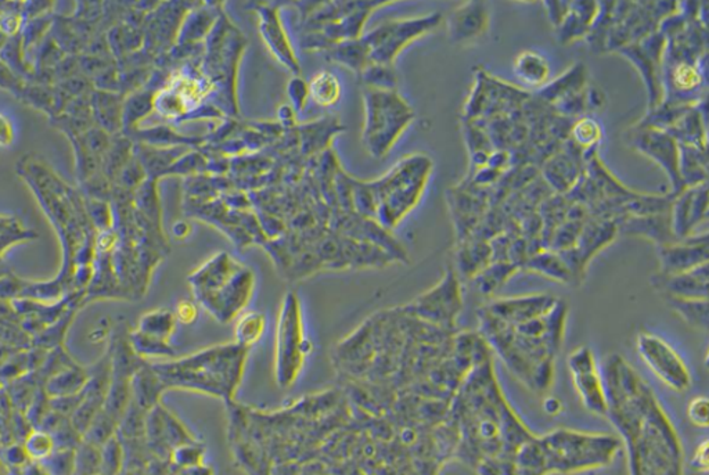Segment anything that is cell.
<instances>
[{
    "mask_svg": "<svg viewBox=\"0 0 709 475\" xmlns=\"http://www.w3.org/2000/svg\"><path fill=\"white\" fill-rule=\"evenodd\" d=\"M602 377L605 417L622 438L630 474H682V442L651 386L620 355L605 360Z\"/></svg>",
    "mask_w": 709,
    "mask_h": 475,
    "instance_id": "cell-1",
    "label": "cell"
},
{
    "mask_svg": "<svg viewBox=\"0 0 709 475\" xmlns=\"http://www.w3.org/2000/svg\"><path fill=\"white\" fill-rule=\"evenodd\" d=\"M460 448L477 464L494 459L514 474L513 457L534 434L519 420L502 393L489 356L473 366L453 405Z\"/></svg>",
    "mask_w": 709,
    "mask_h": 475,
    "instance_id": "cell-2",
    "label": "cell"
},
{
    "mask_svg": "<svg viewBox=\"0 0 709 475\" xmlns=\"http://www.w3.org/2000/svg\"><path fill=\"white\" fill-rule=\"evenodd\" d=\"M249 350L240 344H219L160 362H150L165 390L193 391L232 402L246 370Z\"/></svg>",
    "mask_w": 709,
    "mask_h": 475,
    "instance_id": "cell-3",
    "label": "cell"
},
{
    "mask_svg": "<svg viewBox=\"0 0 709 475\" xmlns=\"http://www.w3.org/2000/svg\"><path fill=\"white\" fill-rule=\"evenodd\" d=\"M197 305L226 325L243 313L254 294L255 275L228 252L212 255L189 275Z\"/></svg>",
    "mask_w": 709,
    "mask_h": 475,
    "instance_id": "cell-4",
    "label": "cell"
},
{
    "mask_svg": "<svg viewBox=\"0 0 709 475\" xmlns=\"http://www.w3.org/2000/svg\"><path fill=\"white\" fill-rule=\"evenodd\" d=\"M478 319L481 337L496 351L514 377L534 393L549 390L554 359L559 353L546 341L519 335L513 326L496 319L484 308L479 310Z\"/></svg>",
    "mask_w": 709,
    "mask_h": 475,
    "instance_id": "cell-5",
    "label": "cell"
},
{
    "mask_svg": "<svg viewBox=\"0 0 709 475\" xmlns=\"http://www.w3.org/2000/svg\"><path fill=\"white\" fill-rule=\"evenodd\" d=\"M426 154H412L393 165L383 178L368 182L376 197V221L387 229L398 226L420 203L433 174Z\"/></svg>",
    "mask_w": 709,
    "mask_h": 475,
    "instance_id": "cell-6",
    "label": "cell"
},
{
    "mask_svg": "<svg viewBox=\"0 0 709 475\" xmlns=\"http://www.w3.org/2000/svg\"><path fill=\"white\" fill-rule=\"evenodd\" d=\"M544 454V474H572L603 469L620 452V439L608 434L584 433L570 428L553 429L537 437Z\"/></svg>",
    "mask_w": 709,
    "mask_h": 475,
    "instance_id": "cell-7",
    "label": "cell"
},
{
    "mask_svg": "<svg viewBox=\"0 0 709 475\" xmlns=\"http://www.w3.org/2000/svg\"><path fill=\"white\" fill-rule=\"evenodd\" d=\"M365 128L362 140L376 158L387 156L415 120V111L398 90L370 89L363 93Z\"/></svg>",
    "mask_w": 709,
    "mask_h": 475,
    "instance_id": "cell-8",
    "label": "cell"
},
{
    "mask_svg": "<svg viewBox=\"0 0 709 475\" xmlns=\"http://www.w3.org/2000/svg\"><path fill=\"white\" fill-rule=\"evenodd\" d=\"M302 323L301 302L297 293L289 292L283 300L276 328L274 377L277 386L289 388L297 381L308 355Z\"/></svg>",
    "mask_w": 709,
    "mask_h": 475,
    "instance_id": "cell-9",
    "label": "cell"
},
{
    "mask_svg": "<svg viewBox=\"0 0 709 475\" xmlns=\"http://www.w3.org/2000/svg\"><path fill=\"white\" fill-rule=\"evenodd\" d=\"M441 13H431L427 16L415 19L391 20L383 22L363 37L370 49V62L380 64H393L396 57L415 40L435 31L443 24Z\"/></svg>",
    "mask_w": 709,
    "mask_h": 475,
    "instance_id": "cell-10",
    "label": "cell"
},
{
    "mask_svg": "<svg viewBox=\"0 0 709 475\" xmlns=\"http://www.w3.org/2000/svg\"><path fill=\"white\" fill-rule=\"evenodd\" d=\"M665 45V38L655 30L642 39L627 43L614 50L639 72L647 92V111L657 107L663 100Z\"/></svg>",
    "mask_w": 709,
    "mask_h": 475,
    "instance_id": "cell-11",
    "label": "cell"
},
{
    "mask_svg": "<svg viewBox=\"0 0 709 475\" xmlns=\"http://www.w3.org/2000/svg\"><path fill=\"white\" fill-rule=\"evenodd\" d=\"M625 139L629 148L657 164L665 172L670 181L671 194L683 191L679 174V143L668 131L635 123L630 126Z\"/></svg>",
    "mask_w": 709,
    "mask_h": 475,
    "instance_id": "cell-12",
    "label": "cell"
},
{
    "mask_svg": "<svg viewBox=\"0 0 709 475\" xmlns=\"http://www.w3.org/2000/svg\"><path fill=\"white\" fill-rule=\"evenodd\" d=\"M412 310L424 322L443 328L455 327L463 310L461 284L455 270L449 267L433 289L413 301Z\"/></svg>",
    "mask_w": 709,
    "mask_h": 475,
    "instance_id": "cell-13",
    "label": "cell"
},
{
    "mask_svg": "<svg viewBox=\"0 0 709 475\" xmlns=\"http://www.w3.org/2000/svg\"><path fill=\"white\" fill-rule=\"evenodd\" d=\"M640 359L661 383L676 393H683L691 386L688 365L670 344L651 333H640L636 338Z\"/></svg>",
    "mask_w": 709,
    "mask_h": 475,
    "instance_id": "cell-14",
    "label": "cell"
},
{
    "mask_svg": "<svg viewBox=\"0 0 709 475\" xmlns=\"http://www.w3.org/2000/svg\"><path fill=\"white\" fill-rule=\"evenodd\" d=\"M620 234L617 222L612 219L593 218L589 216L580 230L579 237L571 249L560 252L567 267L571 270L575 285L585 279L587 267L593 258L610 246Z\"/></svg>",
    "mask_w": 709,
    "mask_h": 475,
    "instance_id": "cell-15",
    "label": "cell"
},
{
    "mask_svg": "<svg viewBox=\"0 0 709 475\" xmlns=\"http://www.w3.org/2000/svg\"><path fill=\"white\" fill-rule=\"evenodd\" d=\"M671 225L676 239L708 232V182L685 187L673 194L671 203Z\"/></svg>",
    "mask_w": 709,
    "mask_h": 475,
    "instance_id": "cell-16",
    "label": "cell"
},
{
    "mask_svg": "<svg viewBox=\"0 0 709 475\" xmlns=\"http://www.w3.org/2000/svg\"><path fill=\"white\" fill-rule=\"evenodd\" d=\"M569 369L575 391L585 408L595 416L605 417L607 398L604 384L592 350L582 345L572 351L569 356Z\"/></svg>",
    "mask_w": 709,
    "mask_h": 475,
    "instance_id": "cell-17",
    "label": "cell"
},
{
    "mask_svg": "<svg viewBox=\"0 0 709 475\" xmlns=\"http://www.w3.org/2000/svg\"><path fill=\"white\" fill-rule=\"evenodd\" d=\"M587 169V153L567 140L542 163V179L553 193L569 194Z\"/></svg>",
    "mask_w": 709,
    "mask_h": 475,
    "instance_id": "cell-18",
    "label": "cell"
},
{
    "mask_svg": "<svg viewBox=\"0 0 709 475\" xmlns=\"http://www.w3.org/2000/svg\"><path fill=\"white\" fill-rule=\"evenodd\" d=\"M491 24L489 0H466L446 19L448 38L456 47H468L485 37Z\"/></svg>",
    "mask_w": 709,
    "mask_h": 475,
    "instance_id": "cell-19",
    "label": "cell"
},
{
    "mask_svg": "<svg viewBox=\"0 0 709 475\" xmlns=\"http://www.w3.org/2000/svg\"><path fill=\"white\" fill-rule=\"evenodd\" d=\"M657 249L660 273L672 275V273L685 272L708 262V232L663 244Z\"/></svg>",
    "mask_w": 709,
    "mask_h": 475,
    "instance_id": "cell-20",
    "label": "cell"
},
{
    "mask_svg": "<svg viewBox=\"0 0 709 475\" xmlns=\"http://www.w3.org/2000/svg\"><path fill=\"white\" fill-rule=\"evenodd\" d=\"M559 298L549 294L517 295L496 298L484 307L496 319L510 326L519 325L544 315Z\"/></svg>",
    "mask_w": 709,
    "mask_h": 475,
    "instance_id": "cell-21",
    "label": "cell"
},
{
    "mask_svg": "<svg viewBox=\"0 0 709 475\" xmlns=\"http://www.w3.org/2000/svg\"><path fill=\"white\" fill-rule=\"evenodd\" d=\"M258 30L265 47L274 55L277 62L289 68L294 74H300V64L287 37L286 30L280 20L279 10L271 4H258Z\"/></svg>",
    "mask_w": 709,
    "mask_h": 475,
    "instance_id": "cell-22",
    "label": "cell"
},
{
    "mask_svg": "<svg viewBox=\"0 0 709 475\" xmlns=\"http://www.w3.org/2000/svg\"><path fill=\"white\" fill-rule=\"evenodd\" d=\"M709 264L700 265L685 272L653 277V285L663 293V298H688V300H708Z\"/></svg>",
    "mask_w": 709,
    "mask_h": 475,
    "instance_id": "cell-23",
    "label": "cell"
},
{
    "mask_svg": "<svg viewBox=\"0 0 709 475\" xmlns=\"http://www.w3.org/2000/svg\"><path fill=\"white\" fill-rule=\"evenodd\" d=\"M618 232L627 236L642 237L655 246L678 242L671 225L670 211L650 215H630L617 222Z\"/></svg>",
    "mask_w": 709,
    "mask_h": 475,
    "instance_id": "cell-24",
    "label": "cell"
},
{
    "mask_svg": "<svg viewBox=\"0 0 709 475\" xmlns=\"http://www.w3.org/2000/svg\"><path fill=\"white\" fill-rule=\"evenodd\" d=\"M587 86H589V70L582 63H575L559 78L549 81L546 85L539 88L537 98L546 106H554L561 102L562 98L582 92Z\"/></svg>",
    "mask_w": 709,
    "mask_h": 475,
    "instance_id": "cell-25",
    "label": "cell"
},
{
    "mask_svg": "<svg viewBox=\"0 0 709 475\" xmlns=\"http://www.w3.org/2000/svg\"><path fill=\"white\" fill-rule=\"evenodd\" d=\"M706 100L691 106L676 123L666 129L679 145L696 146V148H708V138H706Z\"/></svg>",
    "mask_w": 709,
    "mask_h": 475,
    "instance_id": "cell-26",
    "label": "cell"
},
{
    "mask_svg": "<svg viewBox=\"0 0 709 475\" xmlns=\"http://www.w3.org/2000/svg\"><path fill=\"white\" fill-rule=\"evenodd\" d=\"M522 269L546 277L552 282L575 285L571 270L565 264L560 252L554 250L542 249L529 255L522 265Z\"/></svg>",
    "mask_w": 709,
    "mask_h": 475,
    "instance_id": "cell-27",
    "label": "cell"
},
{
    "mask_svg": "<svg viewBox=\"0 0 709 475\" xmlns=\"http://www.w3.org/2000/svg\"><path fill=\"white\" fill-rule=\"evenodd\" d=\"M89 381V370L71 360L57 369L45 380L44 388L49 398L74 395L80 393Z\"/></svg>",
    "mask_w": 709,
    "mask_h": 475,
    "instance_id": "cell-28",
    "label": "cell"
},
{
    "mask_svg": "<svg viewBox=\"0 0 709 475\" xmlns=\"http://www.w3.org/2000/svg\"><path fill=\"white\" fill-rule=\"evenodd\" d=\"M164 391H165V386L161 383L157 373L151 368L150 362L145 360V363L136 370L132 380H131L132 401L136 405L148 411L160 403Z\"/></svg>",
    "mask_w": 709,
    "mask_h": 475,
    "instance_id": "cell-29",
    "label": "cell"
},
{
    "mask_svg": "<svg viewBox=\"0 0 709 475\" xmlns=\"http://www.w3.org/2000/svg\"><path fill=\"white\" fill-rule=\"evenodd\" d=\"M492 261V250L489 240L470 236L459 242L456 251V265L464 277H471Z\"/></svg>",
    "mask_w": 709,
    "mask_h": 475,
    "instance_id": "cell-30",
    "label": "cell"
},
{
    "mask_svg": "<svg viewBox=\"0 0 709 475\" xmlns=\"http://www.w3.org/2000/svg\"><path fill=\"white\" fill-rule=\"evenodd\" d=\"M513 72L519 82L542 88L550 81L552 68L549 60L536 50H524L519 53L513 63Z\"/></svg>",
    "mask_w": 709,
    "mask_h": 475,
    "instance_id": "cell-31",
    "label": "cell"
},
{
    "mask_svg": "<svg viewBox=\"0 0 709 475\" xmlns=\"http://www.w3.org/2000/svg\"><path fill=\"white\" fill-rule=\"evenodd\" d=\"M679 174H680L683 189L708 182L706 148L679 145Z\"/></svg>",
    "mask_w": 709,
    "mask_h": 475,
    "instance_id": "cell-32",
    "label": "cell"
},
{
    "mask_svg": "<svg viewBox=\"0 0 709 475\" xmlns=\"http://www.w3.org/2000/svg\"><path fill=\"white\" fill-rule=\"evenodd\" d=\"M521 267L510 261H491L477 272L471 282L474 289L482 295H492L506 284Z\"/></svg>",
    "mask_w": 709,
    "mask_h": 475,
    "instance_id": "cell-33",
    "label": "cell"
},
{
    "mask_svg": "<svg viewBox=\"0 0 709 475\" xmlns=\"http://www.w3.org/2000/svg\"><path fill=\"white\" fill-rule=\"evenodd\" d=\"M325 50H329V57L333 62L350 68L353 72H358L359 75L370 63V49L363 37L342 40Z\"/></svg>",
    "mask_w": 709,
    "mask_h": 475,
    "instance_id": "cell-34",
    "label": "cell"
},
{
    "mask_svg": "<svg viewBox=\"0 0 709 475\" xmlns=\"http://www.w3.org/2000/svg\"><path fill=\"white\" fill-rule=\"evenodd\" d=\"M666 304L690 327L706 331L709 327L708 300L665 297Z\"/></svg>",
    "mask_w": 709,
    "mask_h": 475,
    "instance_id": "cell-35",
    "label": "cell"
},
{
    "mask_svg": "<svg viewBox=\"0 0 709 475\" xmlns=\"http://www.w3.org/2000/svg\"><path fill=\"white\" fill-rule=\"evenodd\" d=\"M569 140L584 153L597 150L603 140L602 123L593 115H582L571 123Z\"/></svg>",
    "mask_w": 709,
    "mask_h": 475,
    "instance_id": "cell-36",
    "label": "cell"
},
{
    "mask_svg": "<svg viewBox=\"0 0 709 475\" xmlns=\"http://www.w3.org/2000/svg\"><path fill=\"white\" fill-rule=\"evenodd\" d=\"M176 326H178V319H176L175 312L168 308H160V310H148L145 315H141L136 330L146 333V335L171 340L175 333Z\"/></svg>",
    "mask_w": 709,
    "mask_h": 475,
    "instance_id": "cell-37",
    "label": "cell"
},
{
    "mask_svg": "<svg viewBox=\"0 0 709 475\" xmlns=\"http://www.w3.org/2000/svg\"><path fill=\"white\" fill-rule=\"evenodd\" d=\"M265 328H266V318L264 313L257 310L240 313L234 326V343L249 350L261 340Z\"/></svg>",
    "mask_w": 709,
    "mask_h": 475,
    "instance_id": "cell-38",
    "label": "cell"
},
{
    "mask_svg": "<svg viewBox=\"0 0 709 475\" xmlns=\"http://www.w3.org/2000/svg\"><path fill=\"white\" fill-rule=\"evenodd\" d=\"M308 93L317 105L332 107L342 98V89L340 80L329 71H320L308 85Z\"/></svg>",
    "mask_w": 709,
    "mask_h": 475,
    "instance_id": "cell-39",
    "label": "cell"
},
{
    "mask_svg": "<svg viewBox=\"0 0 709 475\" xmlns=\"http://www.w3.org/2000/svg\"><path fill=\"white\" fill-rule=\"evenodd\" d=\"M130 341L133 351L145 360L153 358H175V348L166 338L156 337V335L133 330L130 331Z\"/></svg>",
    "mask_w": 709,
    "mask_h": 475,
    "instance_id": "cell-40",
    "label": "cell"
},
{
    "mask_svg": "<svg viewBox=\"0 0 709 475\" xmlns=\"http://www.w3.org/2000/svg\"><path fill=\"white\" fill-rule=\"evenodd\" d=\"M360 77L366 83V88L370 89L396 90L398 86V77L393 64L370 62L360 72Z\"/></svg>",
    "mask_w": 709,
    "mask_h": 475,
    "instance_id": "cell-41",
    "label": "cell"
},
{
    "mask_svg": "<svg viewBox=\"0 0 709 475\" xmlns=\"http://www.w3.org/2000/svg\"><path fill=\"white\" fill-rule=\"evenodd\" d=\"M117 429L118 421L102 409L96 414L92 423L85 429V433L82 434V439L89 442V444L96 445V446H102L111 437H114L117 434Z\"/></svg>",
    "mask_w": 709,
    "mask_h": 475,
    "instance_id": "cell-42",
    "label": "cell"
},
{
    "mask_svg": "<svg viewBox=\"0 0 709 475\" xmlns=\"http://www.w3.org/2000/svg\"><path fill=\"white\" fill-rule=\"evenodd\" d=\"M24 448L31 460L44 462L55 451L52 434L42 428H34L24 438Z\"/></svg>",
    "mask_w": 709,
    "mask_h": 475,
    "instance_id": "cell-43",
    "label": "cell"
},
{
    "mask_svg": "<svg viewBox=\"0 0 709 475\" xmlns=\"http://www.w3.org/2000/svg\"><path fill=\"white\" fill-rule=\"evenodd\" d=\"M122 467V442L115 434L100 446V474H121Z\"/></svg>",
    "mask_w": 709,
    "mask_h": 475,
    "instance_id": "cell-44",
    "label": "cell"
},
{
    "mask_svg": "<svg viewBox=\"0 0 709 475\" xmlns=\"http://www.w3.org/2000/svg\"><path fill=\"white\" fill-rule=\"evenodd\" d=\"M204 446L196 441L184 442L173 449L169 463L181 469H200L203 466Z\"/></svg>",
    "mask_w": 709,
    "mask_h": 475,
    "instance_id": "cell-45",
    "label": "cell"
},
{
    "mask_svg": "<svg viewBox=\"0 0 709 475\" xmlns=\"http://www.w3.org/2000/svg\"><path fill=\"white\" fill-rule=\"evenodd\" d=\"M74 474H100V446L80 441L75 448Z\"/></svg>",
    "mask_w": 709,
    "mask_h": 475,
    "instance_id": "cell-46",
    "label": "cell"
},
{
    "mask_svg": "<svg viewBox=\"0 0 709 475\" xmlns=\"http://www.w3.org/2000/svg\"><path fill=\"white\" fill-rule=\"evenodd\" d=\"M214 17L209 10H197L191 16L186 17L181 24V37L184 40L198 39L208 34L209 30L214 28Z\"/></svg>",
    "mask_w": 709,
    "mask_h": 475,
    "instance_id": "cell-47",
    "label": "cell"
},
{
    "mask_svg": "<svg viewBox=\"0 0 709 475\" xmlns=\"http://www.w3.org/2000/svg\"><path fill=\"white\" fill-rule=\"evenodd\" d=\"M35 233L25 232L16 219L0 216V258L13 244L22 240L34 239Z\"/></svg>",
    "mask_w": 709,
    "mask_h": 475,
    "instance_id": "cell-48",
    "label": "cell"
},
{
    "mask_svg": "<svg viewBox=\"0 0 709 475\" xmlns=\"http://www.w3.org/2000/svg\"><path fill=\"white\" fill-rule=\"evenodd\" d=\"M42 463L47 474H74L75 449H55Z\"/></svg>",
    "mask_w": 709,
    "mask_h": 475,
    "instance_id": "cell-49",
    "label": "cell"
},
{
    "mask_svg": "<svg viewBox=\"0 0 709 475\" xmlns=\"http://www.w3.org/2000/svg\"><path fill=\"white\" fill-rule=\"evenodd\" d=\"M688 417L693 426L706 428L709 423V402L706 396H696L688 405Z\"/></svg>",
    "mask_w": 709,
    "mask_h": 475,
    "instance_id": "cell-50",
    "label": "cell"
},
{
    "mask_svg": "<svg viewBox=\"0 0 709 475\" xmlns=\"http://www.w3.org/2000/svg\"><path fill=\"white\" fill-rule=\"evenodd\" d=\"M2 459L7 466L14 469H22L31 460L25 451L24 444L7 445L2 452Z\"/></svg>",
    "mask_w": 709,
    "mask_h": 475,
    "instance_id": "cell-51",
    "label": "cell"
},
{
    "mask_svg": "<svg viewBox=\"0 0 709 475\" xmlns=\"http://www.w3.org/2000/svg\"><path fill=\"white\" fill-rule=\"evenodd\" d=\"M544 7H546L547 17H549L550 22H552L554 27H557V25L561 22V20L564 19L567 12H569L572 0H544Z\"/></svg>",
    "mask_w": 709,
    "mask_h": 475,
    "instance_id": "cell-52",
    "label": "cell"
},
{
    "mask_svg": "<svg viewBox=\"0 0 709 475\" xmlns=\"http://www.w3.org/2000/svg\"><path fill=\"white\" fill-rule=\"evenodd\" d=\"M173 312H175L178 323H183V325H191L198 318V308H197V302H193V301H181Z\"/></svg>",
    "mask_w": 709,
    "mask_h": 475,
    "instance_id": "cell-53",
    "label": "cell"
},
{
    "mask_svg": "<svg viewBox=\"0 0 709 475\" xmlns=\"http://www.w3.org/2000/svg\"><path fill=\"white\" fill-rule=\"evenodd\" d=\"M308 95H309V93H308V85L304 81L295 78V80L290 82L289 96L297 110H301V108L304 107V103L307 102Z\"/></svg>",
    "mask_w": 709,
    "mask_h": 475,
    "instance_id": "cell-54",
    "label": "cell"
},
{
    "mask_svg": "<svg viewBox=\"0 0 709 475\" xmlns=\"http://www.w3.org/2000/svg\"><path fill=\"white\" fill-rule=\"evenodd\" d=\"M708 439L701 442V444L698 445L697 451L694 454L693 460H691V466L698 470V471L708 472Z\"/></svg>",
    "mask_w": 709,
    "mask_h": 475,
    "instance_id": "cell-55",
    "label": "cell"
},
{
    "mask_svg": "<svg viewBox=\"0 0 709 475\" xmlns=\"http://www.w3.org/2000/svg\"><path fill=\"white\" fill-rule=\"evenodd\" d=\"M607 103L605 93L600 88L589 86L587 88V107L589 111L602 110Z\"/></svg>",
    "mask_w": 709,
    "mask_h": 475,
    "instance_id": "cell-56",
    "label": "cell"
},
{
    "mask_svg": "<svg viewBox=\"0 0 709 475\" xmlns=\"http://www.w3.org/2000/svg\"><path fill=\"white\" fill-rule=\"evenodd\" d=\"M12 140V125H10L9 121L0 114V145L7 146Z\"/></svg>",
    "mask_w": 709,
    "mask_h": 475,
    "instance_id": "cell-57",
    "label": "cell"
},
{
    "mask_svg": "<svg viewBox=\"0 0 709 475\" xmlns=\"http://www.w3.org/2000/svg\"><path fill=\"white\" fill-rule=\"evenodd\" d=\"M544 413L550 414V416H557V414L561 413L562 403L560 399L549 396V398L544 399Z\"/></svg>",
    "mask_w": 709,
    "mask_h": 475,
    "instance_id": "cell-58",
    "label": "cell"
},
{
    "mask_svg": "<svg viewBox=\"0 0 709 475\" xmlns=\"http://www.w3.org/2000/svg\"><path fill=\"white\" fill-rule=\"evenodd\" d=\"M7 472H10L9 466H7V464L4 463V459L0 457V474H7Z\"/></svg>",
    "mask_w": 709,
    "mask_h": 475,
    "instance_id": "cell-59",
    "label": "cell"
},
{
    "mask_svg": "<svg viewBox=\"0 0 709 475\" xmlns=\"http://www.w3.org/2000/svg\"><path fill=\"white\" fill-rule=\"evenodd\" d=\"M516 2H519V4H534L536 0H516Z\"/></svg>",
    "mask_w": 709,
    "mask_h": 475,
    "instance_id": "cell-60",
    "label": "cell"
}]
</instances>
